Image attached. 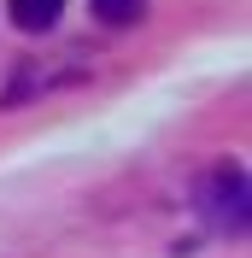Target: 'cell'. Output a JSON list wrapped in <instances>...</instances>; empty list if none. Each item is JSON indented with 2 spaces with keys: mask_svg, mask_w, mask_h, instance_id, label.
Returning <instances> with one entry per match:
<instances>
[{
  "mask_svg": "<svg viewBox=\"0 0 252 258\" xmlns=\"http://www.w3.org/2000/svg\"><path fill=\"white\" fill-rule=\"evenodd\" d=\"M200 211H205V223L223 229V235H246V223H252V182H246V170L235 159H223L200 182Z\"/></svg>",
  "mask_w": 252,
  "mask_h": 258,
  "instance_id": "6da1fadb",
  "label": "cell"
},
{
  "mask_svg": "<svg viewBox=\"0 0 252 258\" xmlns=\"http://www.w3.org/2000/svg\"><path fill=\"white\" fill-rule=\"evenodd\" d=\"M6 12H12V24H18V30L41 35V30H53V24H59L65 0H6Z\"/></svg>",
  "mask_w": 252,
  "mask_h": 258,
  "instance_id": "7a4b0ae2",
  "label": "cell"
},
{
  "mask_svg": "<svg viewBox=\"0 0 252 258\" xmlns=\"http://www.w3.org/2000/svg\"><path fill=\"white\" fill-rule=\"evenodd\" d=\"M88 6H94L100 24H141L147 12V0H88Z\"/></svg>",
  "mask_w": 252,
  "mask_h": 258,
  "instance_id": "3957f363",
  "label": "cell"
}]
</instances>
